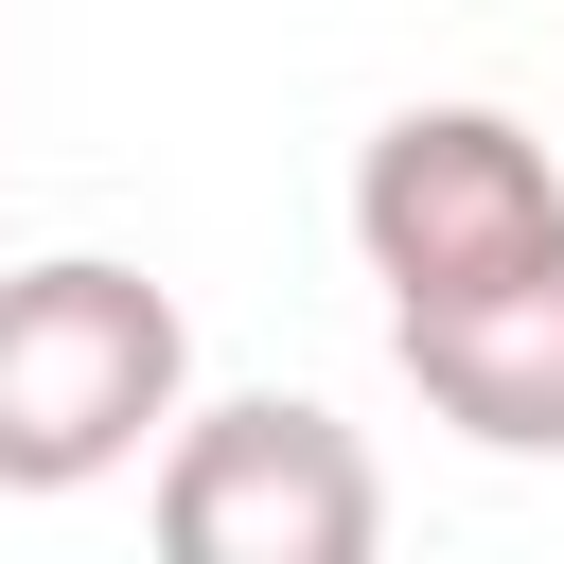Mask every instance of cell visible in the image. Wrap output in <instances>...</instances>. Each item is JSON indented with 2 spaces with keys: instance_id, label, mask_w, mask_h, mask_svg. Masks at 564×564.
<instances>
[{
  "instance_id": "3",
  "label": "cell",
  "mask_w": 564,
  "mask_h": 564,
  "mask_svg": "<svg viewBox=\"0 0 564 564\" xmlns=\"http://www.w3.org/2000/svg\"><path fill=\"white\" fill-rule=\"evenodd\" d=\"M352 247L388 300H458V282H511L564 247V159L511 123V106H388L370 159H352Z\"/></svg>"
},
{
  "instance_id": "2",
  "label": "cell",
  "mask_w": 564,
  "mask_h": 564,
  "mask_svg": "<svg viewBox=\"0 0 564 564\" xmlns=\"http://www.w3.org/2000/svg\"><path fill=\"white\" fill-rule=\"evenodd\" d=\"M159 546L176 564H370L388 546V476L335 405L300 388H229V405H176L159 441Z\"/></svg>"
},
{
  "instance_id": "4",
  "label": "cell",
  "mask_w": 564,
  "mask_h": 564,
  "mask_svg": "<svg viewBox=\"0 0 564 564\" xmlns=\"http://www.w3.org/2000/svg\"><path fill=\"white\" fill-rule=\"evenodd\" d=\"M388 352L458 441L564 458V247L511 264V282H458V300H388Z\"/></svg>"
},
{
  "instance_id": "1",
  "label": "cell",
  "mask_w": 564,
  "mask_h": 564,
  "mask_svg": "<svg viewBox=\"0 0 564 564\" xmlns=\"http://www.w3.org/2000/svg\"><path fill=\"white\" fill-rule=\"evenodd\" d=\"M194 405V317L106 264V247H53V264H0V494H88L123 458H159Z\"/></svg>"
}]
</instances>
